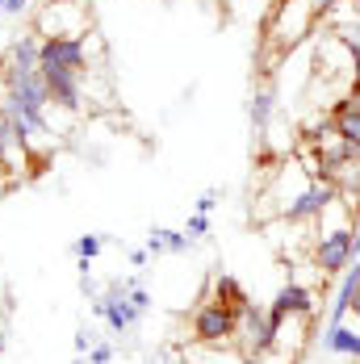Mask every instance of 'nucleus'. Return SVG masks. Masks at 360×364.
Here are the masks:
<instances>
[{"mask_svg": "<svg viewBox=\"0 0 360 364\" xmlns=\"http://www.w3.org/2000/svg\"><path fill=\"white\" fill-rule=\"evenodd\" d=\"M130 297H134V306H139V314H147V310H151V293H147L143 285H134V289H130Z\"/></svg>", "mask_w": 360, "mask_h": 364, "instance_id": "4be33fe9", "label": "nucleus"}, {"mask_svg": "<svg viewBox=\"0 0 360 364\" xmlns=\"http://www.w3.org/2000/svg\"><path fill=\"white\" fill-rule=\"evenodd\" d=\"M339 113H360V84H348V92L331 105V117H339Z\"/></svg>", "mask_w": 360, "mask_h": 364, "instance_id": "2eb2a0df", "label": "nucleus"}, {"mask_svg": "<svg viewBox=\"0 0 360 364\" xmlns=\"http://www.w3.org/2000/svg\"><path fill=\"white\" fill-rule=\"evenodd\" d=\"M101 247H105V235H80V239L72 243L75 259H97V255H101Z\"/></svg>", "mask_w": 360, "mask_h": 364, "instance_id": "4468645a", "label": "nucleus"}, {"mask_svg": "<svg viewBox=\"0 0 360 364\" xmlns=\"http://www.w3.org/2000/svg\"><path fill=\"white\" fill-rule=\"evenodd\" d=\"M331 122H335V139H344V143L352 146V155H356V164H360V113H339Z\"/></svg>", "mask_w": 360, "mask_h": 364, "instance_id": "ddd939ff", "label": "nucleus"}, {"mask_svg": "<svg viewBox=\"0 0 360 364\" xmlns=\"http://www.w3.org/2000/svg\"><path fill=\"white\" fill-rule=\"evenodd\" d=\"M17 151V143H13V134H9V126H4V117H0V168H9V155ZM21 155V151H17ZM26 159V155H21Z\"/></svg>", "mask_w": 360, "mask_h": 364, "instance_id": "dca6fc26", "label": "nucleus"}, {"mask_svg": "<svg viewBox=\"0 0 360 364\" xmlns=\"http://www.w3.org/2000/svg\"><path fill=\"white\" fill-rule=\"evenodd\" d=\"M92 348H97V339H92V331H88V327H80V331H75V352L84 356V352H92Z\"/></svg>", "mask_w": 360, "mask_h": 364, "instance_id": "a211bd4d", "label": "nucleus"}, {"mask_svg": "<svg viewBox=\"0 0 360 364\" xmlns=\"http://www.w3.org/2000/svg\"><path fill=\"white\" fill-rule=\"evenodd\" d=\"M0 13H4V0H0Z\"/></svg>", "mask_w": 360, "mask_h": 364, "instance_id": "c85d7f7f", "label": "nucleus"}, {"mask_svg": "<svg viewBox=\"0 0 360 364\" xmlns=\"http://www.w3.org/2000/svg\"><path fill=\"white\" fill-rule=\"evenodd\" d=\"M335 197H339V188L331 181H310L293 201L285 205V214H281V222H314L323 218L327 210L335 205Z\"/></svg>", "mask_w": 360, "mask_h": 364, "instance_id": "423d86ee", "label": "nucleus"}, {"mask_svg": "<svg viewBox=\"0 0 360 364\" xmlns=\"http://www.w3.org/2000/svg\"><path fill=\"white\" fill-rule=\"evenodd\" d=\"M352 314L360 318V285H356V297H352Z\"/></svg>", "mask_w": 360, "mask_h": 364, "instance_id": "393cba45", "label": "nucleus"}, {"mask_svg": "<svg viewBox=\"0 0 360 364\" xmlns=\"http://www.w3.org/2000/svg\"><path fill=\"white\" fill-rule=\"evenodd\" d=\"M310 4H314V9H319V17H331V13H335V9H339V4H356V0H310Z\"/></svg>", "mask_w": 360, "mask_h": 364, "instance_id": "412c9836", "label": "nucleus"}, {"mask_svg": "<svg viewBox=\"0 0 360 364\" xmlns=\"http://www.w3.org/2000/svg\"><path fill=\"white\" fill-rule=\"evenodd\" d=\"M147 255H151L147 247H134V252H130V264H147Z\"/></svg>", "mask_w": 360, "mask_h": 364, "instance_id": "b1692460", "label": "nucleus"}, {"mask_svg": "<svg viewBox=\"0 0 360 364\" xmlns=\"http://www.w3.org/2000/svg\"><path fill=\"white\" fill-rule=\"evenodd\" d=\"M189 243H193V239H189L184 230H168V226H155V230L147 235V252H151V255H159V252L180 255Z\"/></svg>", "mask_w": 360, "mask_h": 364, "instance_id": "9b49d317", "label": "nucleus"}, {"mask_svg": "<svg viewBox=\"0 0 360 364\" xmlns=\"http://www.w3.org/2000/svg\"><path fill=\"white\" fill-rule=\"evenodd\" d=\"M88 364H113V348H109V343H97V348L88 352Z\"/></svg>", "mask_w": 360, "mask_h": 364, "instance_id": "aec40b11", "label": "nucleus"}, {"mask_svg": "<svg viewBox=\"0 0 360 364\" xmlns=\"http://www.w3.org/2000/svg\"><path fill=\"white\" fill-rule=\"evenodd\" d=\"M147 364H168V360H164V356H151V360H147Z\"/></svg>", "mask_w": 360, "mask_h": 364, "instance_id": "bb28decb", "label": "nucleus"}, {"mask_svg": "<svg viewBox=\"0 0 360 364\" xmlns=\"http://www.w3.org/2000/svg\"><path fill=\"white\" fill-rule=\"evenodd\" d=\"M314 293L306 289V285H297V281H289L277 289L272 297V306H268V314H272V323L277 327H285V318H314Z\"/></svg>", "mask_w": 360, "mask_h": 364, "instance_id": "6e6552de", "label": "nucleus"}, {"mask_svg": "<svg viewBox=\"0 0 360 364\" xmlns=\"http://www.w3.org/2000/svg\"><path fill=\"white\" fill-rule=\"evenodd\" d=\"M319 21H323V17H319V9H314L310 0H277V4H272V21H268V34H272L277 46L293 50L306 34H314Z\"/></svg>", "mask_w": 360, "mask_h": 364, "instance_id": "f03ea898", "label": "nucleus"}, {"mask_svg": "<svg viewBox=\"0 0 360 364\" xmlns=\"http://www.w3.org/2000/svg\"><path fill=\"white\" fill-rule=\"evenodd\" d=\"M214 205H218V188H206L197 197V214H214Z\"/></svg>", "mask_w": 360, "mask_h": 364, "instance_id": "6ab92c4d", "label": "nucleus"}, {"mask_svg": "<svg viewBox=\"0 0 360 364\" xmlns=\"http://www.w3.org/2000/svg\"><path fill=\"white\" fill-rule=\"evenodd\" d=\"M277 339H281V327L272 323V314H268L264 306L248 301V306L239 310V335H235L239 352H243L248 360H264V356L277 348Z\"/></svg>", "mask_w": 360, "mask_h": 364, "instance_id": "7ed1b4c3", "label": "nucleus"}, {"mask_svg": "<svg viewBox=\"0 0 360 364\" xmlns=\"http://www.w3.org/2000/svg\"><path fill=\"white\" fill-rule=\"evenodd\" d=\"M193 343L197 348H231L239 335V310L222 306L214 297H201V306L193 310Z\"/></svg>", "mask_w": 360, "mask_h": 364, "instance_id": "f257e3e1", "label": "nucleus"}, {"mask_svg": "<svg viewBox=\"0 0 360 364\" xmlns=\"http://www.w3.org/2000/svg\"><path fill=\"white\" fill-rule=\"evenodd\" d=\"M272 109H277V97H272V88H255L252 92V105H248V117H252V134H268V126H272Z\"/></svg>", "mask_w": 360, "mask_h": 364, "instance_id": "9d476101", "label": "nucleus"}, {"mask_svg": "<svg viewBox=\"0 0 360 364\" xmlns=\"http://www.w3.org/2000/svg\"><path fill=\"white\" fill-rule=\"evenodd\" d=\"M72 364H84V360H72Z\"/></svg>", "mask_w": 360, "mask_h": 364, "instance_id": "c756f323", "label": "nucleus"}, {"mask_svg": "<svg viewBox=\"0 0 360 364\" xmlns=\"http://www.w3.org/2000/svg\"><path fill=\"white\" fill-rule=\"evenodd\" d=\"M88 42L84 38H42V68H59V72H88Z\"/></svg>", "mask_w": 360, "mask_h": 364, "instance_id": "0eeeda50", "label": "nucleus"}, {"mask_svg": "<svg viewBox=\"0 0 360 364\" xmlns=\"http://www.w3.org/2000/svg\"><path fill=\"white\" fill-rule=\"evenodd\" d=\"M243 364H264V360H248V356H243Z\"/></svg>", "mask_w": 360, "mask_h": 364, "instance_id": "cd10ccee", "label": "nucleus"}, {"mask_svg": "<svg viewBox=\"0 0 360 364\" xmlns=\"http://www.w3.org/2000/svg\"><path fill=\"white\" fill-rule=\"evenodd\" d=\"M184 235H189L193 243H197V239H206V235H210V214H193L189 226H184Z\"/></svg>", "mask_w": 360, "mask_h": 364, "instance_id": "f3484780", "label": "nucleus"}, {"mask_svg": "<svg viewBox=\"0 0 360 364\" xmlns=\"http://www.w3.org/2000/svg\"><path fill=\"white\" fill-rule=\"evenodd\" d=\"M130 289H134V281H109V289H101V297L92 301V314L105 318V327L113 335H130L134 323L143 318L139 306H134V297H130Z\"/></svg>", "mask_w": 360, "mask_h": 364, "instance_id": "39448f33", "label": "nucleus"}, {"mask_svg": "<svg viewBox=\"0 0 360 364\" xmlns=\"http://www.w3.org/2000/svg\"><path fill=\"white\" fill-rule=\"evenodd\" d=\"M352 360L360 364V335H356V348H352Z\"/></svg>", "mask_w": 360, "mask_h": 364, "instance_id": "a878e982", "label": "nucleus"}, {"mask_svg": "<svg viewBox=\"0 0 360 364\" xmlns=\"http://www.w3.org/2000/svg\"><path fill=\"white\" fill-rule=\"evenodd\" d=\"M26 4H30V0H4V13H21Z\"/></svg>", "mask_w": 360, "mask_h": 364, "instance_id": "5701e85b", "label": "nucleus"}, {"mask_svg": "<svg viewBox=\"0 0 360 364\" xmlns=\"http://www.w3.org/2000/svg\"><path fill=\"white\" fill-rule=\"evenodd\" d=\"M30 72H42V34H21L4 59V80H17Z\"/></svg>", "mask_w": 360, "mask_h": 364, "instance_id": "1a4fd4ad", "label": "nucleus"}, {"mask_svg": "<svg viewBox=\"0 0 360 364\" xmlns=\"http://www.w3.org/2000/svg\"><path fill=\"white\" fill-rule=\"evenodd\" d=\"M210 297H214V301H222V306H231V310H243V306L252 301V297H248V289H243L231 272H218V277H214V293H210Z\"/></svg>", "mask_w": 360, "mask_h": 364, "instance_id": "f8f14e48", "label": "nucleus"}, {"mask_svg": "<svg viewBox=\"0 0 360 364\" xmlns=\"http://www.w3.org/2000/svg\"><path fill=\"white\" fill-rule=\"evenodd\" d=\"M38 34L42 38H84L92 34V13L84 0H51L38 13Z\"/></svg>", "mask_w": 360, "mask_h": 364, "instance_id": "20e7f679", "label": "nucleus"}]
</instances>
